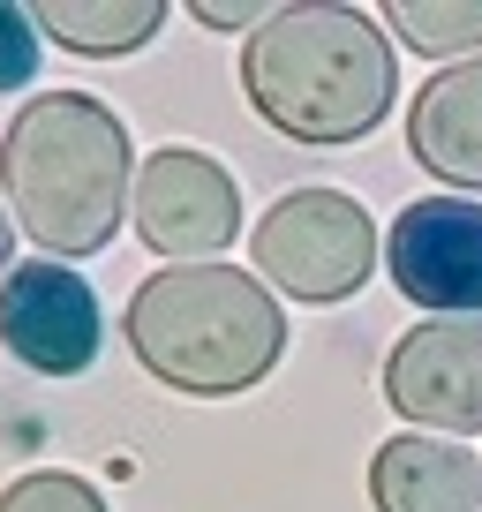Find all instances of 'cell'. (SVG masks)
Listing matches in <instances>:
<instances>
[{
    "instance_id": "1",
    "label": "cell",
    "mask_w": 482,
    "mask_h": 512,
    "mask_svg": "<svg viewBox=\"0 0 482 512\" xmlns=\"http://www.w3.org/2000/svg\"><path fill=\"white\" fill-rule=\"evenodd\" d=\"M136 189L129 121L91 91H38L0 136V196L31 249L53 264L106 249Z\"/></svg>"
},
{
    "instance_id": "2",
    "label": "cell",
    "mask_w": 482,
    "mask_h": 512,
    "mask_svg": "<svg viewBox=\"0 0 482 512\" xmlns=\"http://www.w3.org/2000/svg\"><path fill=\"white\" fill-rule=\"evenodd\" d=\"M392 38L362 8H272L241 46V98L287 144H354L392 106Z\"/></svg>"
},
{
    "instance_id": "3",
    "label": "cell",
    "mask_w": 482,
    "mask_h": 512,
    "mask_svg": "<svg viewBox=\"0 0 482 512\" xmlns=\"http://www.w3.org/2000/svg\"><path fill=\"white\" fill-rule=\"evenodd\" d=\"M121 332L129 354L166 384V392H189V400H226V392H249L279 369L287 354V309L264 294L257 272H234V264H166L121 309Z\"/></svg>"
},
{
    "instance_id": "4",
    "label": "cell",
    "mask_w": 482,
    "mask_h": 512,
    "mask_svg": "<svg viewBox=\"0 0 482 512\" xmlns=\"http://www.w3.org/2000/svg\"><path fill=\"white\" fill-rule=\"evenodd\" d=\"M249 256H257V279H272L279 294L324 309L362 294V279L377 272V241L370 211L354 204L347 189H287L249 234Z\"/></svg>"
},
{
    "instance_id": "5",
    "label": "cell",
    "mask_w": 482,
    "mask_h": 512,
    "mask_svg": "<svg viewBox=\"0 0 482 512\" xmlns=\"http://www.w3.org/2000/svg\"><path fill=\"white\" fill-rule=\"evenodd\" d=\"M129 226L166 264H211V249H234L241 234V189L211 151H151L129 189Z\"/></svg>"
},
{
    "instance_id": "6",
    "label": "cell",
    "mask_w": 482,
    "mask_h": 512,
    "mask_svg": "<svg viewBox=\"0 0 482 512\" xmlns=\"http://www.w3.org/2000/svg\"><path fill=\"white\" fill-rule=\"evenodd\" d=\"M98 294L83 287V272L53 264V256H23L16 272L0 279V347L16 354L38 377H83L98 362Z\"/></svg>"
},
{
    "instance_id": "7",
    "label": "cell",
    "mask_w": 482,
    "mask_h": 512,
    "mask_svg": "<svg viewBox=\"0 0 482 512\" xmlns=\"http://www.w3.org/2000/svg\"><path fill=\"white\" fill-rule=\"evenodd\" d=\"M392 287L437 317H482V196H422L385 234Z\"/></svg>"
},
{
    "instance_id": "8",
    "label": "cell",
    "mask_w": 482,
    "mask_h": 512,
    "mask_svg": "<svg viewBox=\"0 0 482 512\" xmlns=\"http://www.w3.org/2000/svg\"><path fill=\"white\" fill-rule=\"evenodd\" d=\"M385 400L415 430H482V317H422L385 362Z\"/></svg>"
},
{
    "instance_id": "9",
    "label": "cell",
    "mask_w": 482,
    "mask_h": 512,
    "mask_svg": "<svg viewBox=\"0 0 482 512\" xmlns=\"http://www.w3.org/2000/svg\"><path fill=\"white\" fill-rule=\"evenodd\" d=\"M370 505L377 512H482V460L460 437L400 430L370 452Z\"/></svg>"
},
{
    "instance_id": "10",
    "label": "cell",
    "mask_w": 482,
    "mask_h": 512,
    "mask_svg": "<svg viewBox=\"0 0 482 512\" xmlns=\"http://www.w3.org/2000/svg\"><path fill=\"white\" fill-rule=\"evenodd\" d=\"M407 151L445 189H482V53L437 68L407 106Z\"/></svg>"
},
{
    "instance_id": "11",
    "label": "cell",
    "mask_w": 482,
    "mask_h": 512,
    "mask_svg": "<svg viewBox=\"0 0 482 512\" xmlns=\"http://www.w3.org/2000/svg\"><path fill=\"white\" fill-rule=\"evenodd\" d=\"M38 38H53L61 53H91V61H121V53L151 46L166 23L159 0H46L38 8Z\"/></svg>"
},
{
    "instance_id": "12",
    "label": "cell",
    "mask_w": 482,
    "mask_h": 512,
    "mask_svg": "<svg viewBox=\"0 0 482 512\" xmlns=\"http://www.w3.org/2000/svg\"><path fill=\"white\" fill-rule=\"evenodd\" d=\"M385 38H400L415 53L467 61V53H482V0H392Z\"/></svg>"
},
{
    "instance_id": "13",
    "label": "cell",
    "mask_w": 482,
    "mask_h": 512,
    "mask_svg": "<svg viewBox=\"0 0 482 512\" xmlns=\"http://www.w3.org/2000/svg\"><path fill=\"white\" fill-rule=\"evenodd\" d=\"M0 512H106V497L68 467H31L0 490Z\"/></svg>"
},
{
    "instance_id": "14",
    "label": "cell",
    "mask_w": 482,
    "mask_h": 512,
    "mask_svg": "<svg viewBox=\"0 0 482 512\" xmlns=\"http://www.w3.org/2000/svg\"><path fill=\"white\" fill-rule=\"evenodd\" d=\"M38 76V23L23 8H0V91H23Z\"/></svg>"
},
{
    "instance_id": "15",
    "label": "cell",
    "mask_w": 482,
    "mask_h": 512,
    "mask_svg": "<svg viewBox=\"0 0 482 512\" xmlns=\"http://www.w3.org/2000/svg\"><path fill=\"white\" fill-rule=\"evenodd\" d=\"M189 16L204 23V31H257V23L272 16V8H249V0H241V8H234V0H196Z\"/></svg>"
},
{
    "instance_id": "16",
    "label": "cell",
    "mask_w": 482,
    "mask_h": 512,
    "mask_svg": "<svg viewBox=\"0 0 482 512\" xmlns=\"http://www.w3.org/2000/svg\"><path fill=\"white\" fill-rule=\"evenodd\" d=\"M16 272V219H8V204H0V279Z\"/></svg>"
}]
</instances>
